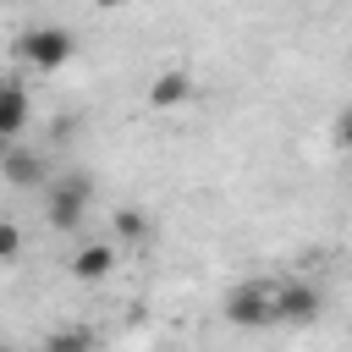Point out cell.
<instances>
[{
    "label": "cell",
    "mask_w": 352,
    "mask_h": 352,
    "mask_svg": "<svg viewBox=\"0 0 352 352\" xmlns=\"http://www.w3.org/2000/svg\"><path fill=\"white\" fill-rule=\"evenodd\" d=\"M220 319L236 324V330H270L280 324V308H275V280H236L220 302Z\"/></svg>",
    "instance_id": "6da1fadb"
},
{
    "label": "cell",
    "mask_w": 352,
    "mask_h": 352,
    "mask_svg": "<svg viewBox=\"0 0 352 352\" xmlns=\"http://www.w3.org/2000/svg\"><path fill=\"white\" fill-rule=\"evenodd\" d=\"M77 55V38L66 33V28H22L16 33V60L22 66H33V72H60L66 60Z\"/></svg>",
    "instance_id": "7a4b0ae2"
},
{
    "label": "cell",
    "mask_w": 352,
    "mask_h": 352,
    "mask_svg": "<svg viewBox=\"0 0 352 352\" xmlns=\"http://www.w3.org/2000/svg\"><path fill=\"white\" fill-rule=\"evenodd\" d=\"M88 204H94V182H88V176H60V182H50V192H44V220H50V231H77V226L88 220Z\"/></svg>",
    "instance_id": "3957f363"
},
{
    "label": "cell",
    "mask_w": 352,
    "mask_h": 352,
    "mask_svg": "<svg viewBox=\"0 0 352 352\" xmlns=\"http://www.w3.org/2000/svg\"><path fill=\"white\" fill-rule=\"evenodd\" d=\"M275 308H280V324H314L319 308H324V297L308 280H280L275 286Z\"/></svg>",
    "instance_id": "277c9868"
},
{
    "label": "cell",
    "mask_w": 352,
    "mask_h": 352,
    "mask_svg": "<svg viewBox=\"0 0 352 352\" xmlns=\"http://www.w3.org/2000/svg\"><path fill=\"white\" fill-rule=\"evenodd\" d=\"M66 270H72V280H82V286L110 280V275H116V248H110V242H82Z\"/></svg>",
    "instance_id": "5b68a950"
},
{
    "label": "cell",
    "mask_w": 352,
    "mask_h": 352,
    "mask_svg": "<svg viewBox=\"0 0 352 352\" xmlns=\"http://www.w3.org/2000/svg\"><path fill=\"white\" fill-rule=\"evenodd\" d=\"M0 176H6L11 187H38V182H44V160H38L33 148H22V143H6V148H0Z\"/></svg>",
    "instance_id": "8992f818"
},
{
    "label": "cell",
    "mask_w": 352,
    "mask_h": 352,
    "mask_svg": "<svg viewBox=\"0 0 352 352\" xmlns=\"http://www.w3.org/2000/svg\"><path fill=\"white\" fill-rule=\"evenodd\" d=\"M28 116H33L28 88H22L16 77H0V132H6V138H16V132L28 126Z\"/></svg>",
    "instance_id": "52a82bcc"
},
{
    "label": "cell",
    "mask_w": 352,
    "mask_h": 352,
    "mask_svg": "<svg viewBox=\"0 0 352 352\" xmlns=\"http://www.w3.org/2000/svg\"><path fill=\"white\" fill-rule=\"evenodd\" d=\"M192 99V77L182 72V66H170V72H160L154 82H148V104L154 110H176V104H187Z\"/></svg>",
    "instance_id": "ba28073f"
},
{
    "label": "cell",
    "mask_w": 352,
    "mask_h": 352,
    "mask_svg": "<svg viewBox=\"0 0 352 352\" xmlns=\"http://www.w3.org/2000/svg\"><path fill=\"white\" fill-rule=\"evenodd\" d=\"M38 352H99V336H94L88 324H60V330L44 336Z\"/></svg>",
    "instance_id": "9c48e42d"
},
{
    "label": "cell",
    "mask_w": 352,
    "mask_h": 352,
    "mask_svg": "<svg viewBox=\"0 0 352 352\" xmlns=\"http://www.w3.org/2000/svg\"><path fill=\"white\" fill-rule=\"evenodd\" d=\"M110 231H116L121 242H148V214H143V209H116V214H110Z\"/></svg>",
    "instance_id": "30bf717a"
},
{
    "label": "cell",
    "mask_w": 352,
    "mask_h": 352,
    "mask_svg": "<svg viewBox=\"0 0 352 352\" xmlns=\"http://www.w3.org/2000/svg\"><path fill=\"white\" fill-rule=\"evenodd\" d=\"M16 253H22V226L0 214V270H6V264H16Z\"/></svg>",
    "instance_id": "8fae6325"
},
{
    "label": "cell",
    "mask_w": 352,
    "mask_h": 352,
    "mask_svg": "<svg viewBox=\"0 0 352 352\" xmlns=\"http://www.w3.org/2000/svg\"><path fill=\"white\" fill-rule=\"evenodd\" d=\"M330 132H336V148H346V154H352V104L336 116V126H330Z\"/></svg>",
    "instance_id": "7c38bea8"
},
{
    "label": "cell",
    "mask_w": 352,
    "mask_h": 352,
    "mask_svg": "<svg viewBox=\"0 0 352 352\" xmlns=\"http://www.w3.org/2000/svg\"><path fill=\"white\" fill-rule=\"evenodd\" d=\"M94 6H99V11H116V6H126V0H94Z\"/></svg>",
    "instance_id": "4fadbf2b"
},
{
    "label": "cell",
    "mask_w": 352,
    "mask_h": 352,
    "mask_svg": "<svg viewBox=\"0 0 352 352\" xmlns=\"http://www.w3.org/2000/svg\"><path fill=\"white\" fill-rule=\"evenodd\" d=\"M6 143H16V138H6V132H0V148H6Z\"/></svg>",
    "instance_id": "5bb4252c"
},
{
    "label": "cell",
    "mask_w": 352,
    "mask_h": 352,
    "mask_svg": "<svg viewBox=\"0 0 352 352\" xmlns=\"http://www.w3.org/2000/svg\"><path fill=\"white\" fill-rule=\"evenodd\" d=\"M0 352H11V346H6V341H0Z\"/></svg>",
    "instance_id": "9a60e30c"
}]
</instances>
